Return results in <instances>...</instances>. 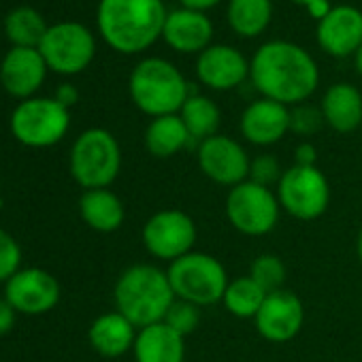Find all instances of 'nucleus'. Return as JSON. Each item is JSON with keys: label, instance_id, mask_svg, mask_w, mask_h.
Instances as JSON below:
<instances>
[{"label": "nucleus", "instance_id": "1", "mask_svg": "<svg viewBox=\"0 0 362 362\" xmlns=\"http://www.w3.org/2000/svg\"><path fill=\"white\" fill-rule=\"evenodd\" d=\"M250 79L262 98L296 107L317 90L320 71L315 60L300 45L269 41L250 62Z\"/></svg>", "mask_w": 362, "mask_h": 362}, {"label": "nucleus", "instance_id": "2", "mask_svg": "<svg viewBox=\"0 0 362 362\" xmlns=\"http://www.w3.org/2000/svg\"><path fill=\"white\" fill-rule=\"evenodd\" d=\"M166 16L162 0H100L96 22L109 47L139 54L162 37Z\"/></svg>", "mask_w": 362, "mask_h": 362}, {"label": "nucleus", "instance_id": "3", "mask_svg": "<svg viewBox=\"0 0 362 362\" xmlns=\"http://www.w3.org/2000/svg\"><path fill=\"white\" fill-rule=\"evenodd\" d=\"M115 307L139 330L164 322L175 303V292L166 271L153 264H134L126 269L115 284Z\"/></svg>", "mask_w": 362, "mask_h": 362}, {"label": "nucleus", "instance_id": "4", "mask_svg": "<svg viewBox=\"0 0 362 362\" xmlns=\"http://www.w3.org/2000/svg\"><path fill=\"white\" fill-rule=\"evenodd\" d=\"M132 103L149 117L175 115L190 98V86L177 66L162 58L141 60L128 81Z\"/></svg>", "mask_w": 362, "mask_h": 362}, {"label": "nucleus", "instance_id": "5", "mask_svg": "<svg viewBox=\"0 0 362 362\" xmlns=\"http://www.w3.org/2000/svg\"><path fill=\"white\" fill-rule=\"evenodd\" d=\"M166 275L175 296L197 307L220 303L230 281L224 264L216 256L203 252H190L170 262Z\"/></svg>", "mask_w": 362, "mask_h": 362}, {"label": "nucleus", "instance_id": "6", "mask_svg": "<svg viewBox=\"0 0 362 362\" xmlns=\"http://www.w3.org/2000/svg\"><path fill=\"white\" fill-rule=\"evenodd\" d=\"M122 168L117 139L103 128L86 130L71 149V175L86 190L109 188Z\"/></svg>", "mask_w": 362, "mask_h": 362}, {"label": "nucleus", "instance_id": "7", "mask_svg": "<svg viewBox=\"0 0 362 362\" xmlns=\"http://www.w3.org/2000/svg\"><path fill=\"white\" fill-rule=\"evenodd\" d=\"M279 207L300 222L322 218L330 203V186L326 175L317 166H290L277 184Z\"/></svg>", "mask_w": 362, "mask_h": 362}, {"label": "nucleus", "instance_id": "8", "mask_svg": "<svg viewBox=\"0 0 362 362\" xmlns=\"http://www.w3.org/2000/svg\"><path fill=\"white\" fill-rule=\"evenodd\" d=\"M279 201L271 188L258 186L254 181L230 188L226 197V218L235 230L247 237L269 235L279 222Z\"/></svg>", "mask_w": 362, "mask_h": 362}, {"label": "nucleus", "instance_id": "9", "mask_svg": "<svg viewBox=\"0 0 362 362\" xmlns=\"http://www.w3.org/2000/svg\"><path fill=\"white\" fill-rule=\"evenodd\" d=\"M71 115L56 98H28L11 115L16 139L28 147L56 145L69 130Z\"/></svg>", "mask_w": 362, "mask_h": 362}, {"label": "nucleus", "instance_id": "10", "mask_svg": "<svg viewBox=\"0 0 362 362\" xmlns=\"http://www.w3.org/2000/svg\"><path fill=\"white\" fill-rule=\"evenodd\" d=\"M45 64L62 75H75L88 69L96 54L92 33L77 22H62L49 26L41 45L37 47Z\"/></svg>", "mask_w": 362, "mask_h": 362}, {"label": "nucleus", "instance_id": "11", "mask_svg": "<svg viewBox=\"0 0 362 362\" xmlns=\"http://www.w3.org/2000/svg\"><path fill=\"white\" fill-rule=\"evenodd\" d=\"M197 224L194 220L179 209L156 211L143 226L145 250L164 262H175L181 256L194 252Z\"/></svg>", "mask_w": 362, "mask_h": 362}, {"label": "nucleus", "instance_id": "12", "mask_svg": "<svg viewBox=\"0 0 362 362\" xmlns=\"http://www.w3.org/2000/svg\"><path fill=\"white\" fill-rule=\"evenodd\" d=\"M197 160L201 173L218 186L235 188L250 177V156L239 141L216 134L199 143Z\"/></svg>", "mask_w": 362, "mask_h": 362}, {"label": "nucleus", "instance_id": "13", "mask_svg": "<svg viewBox=\"0 0 362 362\" xmlns=\"http://www.w3.org/2000/svg\"><path fill=\"white\" fill-rule=\"evenodd\" d=\"M254 324L262 339L271 343H288L300 332L305 324L303 300L286 288L269 292L254 317Z\"/></svg>", "mask_w": 362, "mask_h": 362}, {"label": "nucleus", "instance_id": "14", "mask_svg": "<svg viewBox=\"0 0 362 362\" xmlns=\"http://www.w3.org/2000/svg\"><path fill=\"white\" fill-rule=\"evenodd\" d=\"M7 300L22 313H45L60 300V284L43 269L18 271L7 281Z\"/></svg>", "mask_w": 362, "mask_h": 362}, {"label": "nucleus", "instance_id": "15", "mask_svg": "<svg viewBox=\"0 0 362 362\" xmlns=\"http://www.w3.org/2000/svg\"><path fill=\"white\" fill-rule=\"evenodd\" d=\"M197 77L203 86L226 92L250 77V62L230 45H209L197 60Z\"/></svg>", "mask_w": 362, "mask_h": 362}, {"label": "nucleus", "instance_id": "16", "mask_svg": "<svg viewBox=\"0 0 362 362\" xmlns=\"http://www.w3.org/2000/svg\"><path fill=\"white\" fill-rule=\"evenodd\" d=\"M317 45L334 58H347L362 45V11L351 5L332 7V11L317 22Z\"/></svg>", "mask_w": 362, "mask_h": 362}, {"label": "nucleus", "instance_id": "17", "mask_svg": "<svg viewBox=\"0 0 362 362\" xmlns=\"http://www.w3.org/2000/svg\"><path fill=\"white\" fill-rule=\"evenodd\" d=\"M241 134L245 141L258 147L279 143L290 132V109L281 103L258 98L241 113Z\"/></svg>", "mask_w": 362, "mask_h": 362}, {"label": "nucleus", "instance_id": "18", "mask_svg": "<svg viewBox=\"0 0 362 362\" xmlns=\"http://www.w3.org/2000/svg\"><path fill=\"white\" fill-rule=\"evenodd\" d=\"M162 39L179 54H203L214 39V24L203 11L181 7L168 11Z\"/></svg>", "mask_w": 362, "mask_h": 362}, {"label": "nucleus", "instance_id": "19", "mask_svg": "<svg viewBox=\"0 0 362 362\" xmlns=\"http://www.w3.org/2000/svg\"><path fill=\"white\" fill-rule=\"evenodd\" d=\"M47 64L37 47H13L0 66V81L18 98L35 94L45 79Z\"/></svg>", "mask_w": 362, "mask_h": 362}, {"label": "nucleus", "instance_id": "20", "mask_svg": "<svg viewBox=\"0 0 362 362\" xmlns=\"http://www.w3.org/2000/svg\"><path fill=\"white\" fill-rule=\"evenodd\" d=\"M132 351L136 362H184L186 339L164 322H158L136 332Z\"/></svg>", "mask_w": 362, "mask_h": 362}, {"label": "nucleus", "instance_id": "21", "mask_svg": "<svg viewBox=\"0 0 362 362\" xmlns=\"http://www.w3.org/2000/svg\"><path fill=\"white\" fill-rule=\"evenodd\" d=\"M324 122L341 132H354L362 124V94L351 83H334L326 90L322 98Z\"/></svg>", "mask_w": 362, "mask_h": 362}, {"label": "nucleus", "instance_id": "22", "mask_svg": "<svg viewBox=\"0 0 362 362\" xmlns=\"http://www.w3.org/2000/svg\"><path fill=\"white\" fill-rule=\"evenodd\" d=\"M136 332H139L136 326L128 317H124L119 311H111V313H103L92 322L88 337L92 347L100 356L117 358L134 347Z\"/></svg>", "mask_w": 362, "mask_h": 362}, {"label": "nucleus", "instance_id": "23", "mask_svg": "<svg viewBox=\"0 0 362 362\" xmlns=\"http://www.w3.org/2000/svg\"><path fill=\"white\" fill-rule=\"evenodd\" d=\"M190 143H192V136L184 119L179 117V113L153 117L145 130V147L153 158H160V160L177 156Z\"/></svg>", "mask_w": 362, "mask_h": 362}, {"label": "nucleus", "instance_id": "24", "mask_svg": "<svg viewBox=\"0 0 362 362\" xmlns=\"http://www.w3.org/2000/svg\"><path fill=\"white\" fill-rule=\"evenodd\" d=\"M79 214L83 222L98 233H113L124 224V205L107 188L86 190L79 199Z\"/></svg>", "mask_w": 362, "mask_h": 362}, {"label": "nucleus", "instance_id": "25", "mask_svg": "<svg viewBox=\"0 0 362 362\" xmlns=\"http://www.w3.org/2000/svg\"><path fill=\"white\" fill-rule=\"evenodd\" d=\"M228 24L245 39L258 37L267 30L273 18L271 0H230L228 3Z\"/></svg>", "mask_w": 362, "mask_h": 362}, {"label": "nucleus", "instance_id": "26", "mask_svg": "<svg viewBox=\"0 0 362 362\" xmlns=\"http://www.w3.org/2000/svg\"><path fill=\"white\" fill-rule=\"evenodd\" d=\"M179 117L184 119L192 141L197 143H203L205 139L216 136L220 122H222L220 107L211 98L201 96V94H190V98L179 111Z\"/></svg>", "mask_w": 362, "mask_h": 362}, {"label": "nucleus", "instance_id": "27", "mask_svg": "<svg viewBox=\"0 0 362 362\" xmlns=\"http://www.w3.org/2000/svg\"><path fill=\"white\" fill-rule=\"evenodd\" d=\"M47 28L43 16L33 7H18L5 18V35L16 47H39Z\"/></svg>", "mask_w": 362, "mask_h": 362}, {"label": "nucleus", "instance_id": "28", "mask_svg": "<svg viewBox=\"0 0 362 362\" xmlns=\"http://www.w3.org/2000/svg\"><path fill=\"white\" fill-rule=\"evenodd\" d=\"M264 298H267V292L250 275H243V277L228 281L222 303L230 315L241 317V320H250V317L254 320Z\"/></svg>", "mask_w": 362, "mask_h": 362}, {"label": "nucleus", "instance_id": "29", "mask_svg": "<svg viewBox=\"0 0 362 362\" xmlns=\"http://www.w3.org/2000/svg\"><path fill=\"white\" fill-rule=\"evenodd\" d=\"M286 264L279 256L275 254H260L258 258L252 260L250 264V277L269 294V292H277L284 290L286 284Z\"/></svg>", "mask_w": 362, "mask_h": 362}, {"label": "nucleus", "instance_id": "30", "mask_svg": "<svg viewBox=\"0 0 362 362\" xmlns=\"http://www.w3.org/2000/svg\"><path fill=\"white\" fill-rule=\"evenodd\" d=\"M164 324L186 339L201 326V307H197L188 300L175 298V303L170 305V309L164 315Z\"/></svg>", "mask_w": 362, "mask_h": 362}, {"label": "nucleus", "instance_id": "31", "mask_svg": "<svg viewBox=\"0 0 362 362\" xmlns=\"http://www.w3.org/2000/svg\"><path fill=\"white\" fill-rule=\"evenodd\" d=\"M324 113L320 107H313V105H296L290 109V130L294 134H300V136H311L315 134L322 126H324Z\"/></svg>", "mask_w": 362, "mask_h": 362}, {"label": "nucleus", "instance_id": "32", "mask_svg": "<svg viewBox=\"0 0 362 362\" xmlns=\"http://www.w3.org/2000/svg\"><path fill=\"white\" fill-rule=\"evenodd\" d=\"M284 170L279 166V160L271 153H260L256 158L250 160V181H254V184L258 186H264V188H271L279 184Z\"/></svg>", "mask_w": 362, "mask_h": 362}, {"label": "nucleus", "instance_id": "33", "mask_svg": "<svg viewBox=\"0 0 362 362\" xmlns=\"http://www.w3.org/2000/svg\"><path fill=\"white\" fill-rule=\"evenodd\" d=\"M20 258H22V252L16 239L9 233L0 230V281H5V279L9 281L18 273Z\"/></svg>", "mask_w": 362, "mask_h": 362}, {"label": "nucleus", "instance_id": "34", "mask_svg": "<svg viewBox=\"0 0 362 362\" xmlns=\"http://www.w3.org/2000/svg\"><path fill=\"white\" fill-rule=\"evenodd\" d=\"M294 160H296L298 166H315L317 149H315L309 141H305V143H300V145L294 149Z\"/></svg>", "mask_w": 362, "mask_h": 362}, {"label": "nucleus", "instance_id": "35", "mask_svg": "<svg viewBox=\"0 0 362 362\" xmlns=\"http://www.w3.org/2000/svg\"><path fill=\"white\" fill-rule=\"evenodd\" d=\"M16 322V309L9 300H0V334H5L13 328Z\"/></svg>", "mask_w": 362, "mask_h": 362}, {"label": "nucleus", "instance_id": "36", "mask_svg": "<svg viewBox=\"0 0 362 362\" xmlns=\"http://www.w3.org/2000/svg\"><path fill=\"white\" fill-rule=\"evenodd\" d=\"M56 100L69 109L71 105H75V103L79 100V92L75 90V86H71V83H62V86L58 88V92H56Z\"/></svg>", "mask_w": 362, "mask_h": 362}, {"label": "nucleus", "instance_id": "37", "mask_svg": "<svg viewBox=\"0 0 362 362\" xmlns=\"http://www.w3.org/2000/svg\"><path fill=\"white\" fill-rule=\"evenodd\" d=\"M307 11H309L311 18H315L317 22H322L332 11V7H330L328 0H313L311 5H307Z\"/></svg>", "mask_w": 362, "mask_h": 362}, {"label": "nucleus", "instance_id": "38", "mask_svg": "<svg viewBox=\"0 0 362 362\" xmlns=\"http://www.w3.org/2000/svg\"><path fill=\"white\" fill-rule=\"evenodd\" d=\"M181 3V7L184 9H192V11H207V9H211V7H216L220 0H179Z\"/></svg>", "mask_w": 362, "mask_h": 362}, {"label": "nucleus", "instance_id": "39", "mask_svg": "<svg viewBox=\"0 0 362 362\" xmlns=\"http://www.w3.org/2000/svg\"><path fill=\"white\" fill-rule=\"evenodd\" d=\"M354 62H356V71L362 75V45H360V49L354 54Z\"/></svg>", "mask_w": 362, "mask_h": 362}, {"label": "nucleus", "instance_id": "40", "mask_svg": "<svg viewBox=\"0 0 362 362\" xmlns=\"http://www.w3.org/2000/svg\"><path fill=\"white\" fill-rule=\"evenodd\" d=\"M356 252H358V258H360V264H362V228L358 233V241H356Z\"/></svg>", "mask_w": 362, "mask_h": 362}, {"label": "nucleus", "instance_id": "41", "mask_svg": "<svg viewBox=\"0 0 362 362\" xmlns=\"http://www.w3.org/2000/svg\"><path fill=\"white\" fill-rule=\"evenodd\" d=\"M292 3H296V5H303V7H307V5H311L313 0H292Z\"/></svg>", "mask_w": 362, "mask_h": 362}]
</instances>
